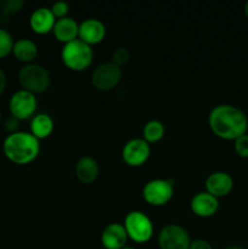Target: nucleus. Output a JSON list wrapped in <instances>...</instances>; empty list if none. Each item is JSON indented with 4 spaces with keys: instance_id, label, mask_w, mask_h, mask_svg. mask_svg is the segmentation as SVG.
Segmentation results:
<instances>
[{
    "instance_id": "6",
    "label": "nucleus",
    "mask_w": 248,
    "mask_h": 249,
    "mask_svg": "<svg viewBox=\"0 0 248 249\" xmlns=\"http://www.w3.org/2000/svg\"><path fill=\"white\" fill-rule=\"evenodd\" d=\"M174 196V182L168 179H152L143 185L142 198L153 207L165 206Z\"/></svg>"
},
{
    "instance_id": "23",
    "label": "nucleus",
    "mask_w": 248,
    "mask_h": 249,
    "mask_svg": "<svg viewBox=\"0 0 248 249\" xmlns=\"http://www.w3.org/2000/svg\"><path fill=\"white\" fill-rule=\"evenodd\" d=\"M24 6L23 0H0V10L4 14H17Z\"/></svg>"
},
{
    "instance_id": "15",
    "label": "nucleus",
    "mask_w": 248,
    "mask_h": 249,
    "mask_svg": "<svg viewBox=\"0 0 248 249\" xmlns=\"http://www.w3.org/2000/svg\"><path fill=\"white\" fill-rule=\"evenodd\" d=\"M55 23L56 18L51 12L50 7H38L32 12L31 17H29L31 29L39 36L51 33Z\"/></svg>"
},
{
    "instance_id": "29",
    "label": "nucleus",
    "mask_w": 248,
    "mask_h": 249,
    "mask_svg": "<svg viewBox=\"0 0 248 249\" xmlns=\"http://www.w3.org/2000/svg\"><path fill=\"white\" fill-rule=\"evenodd\" d=\"M245 14H246V16H247V18H248V1L245 4Z\"/></svg>"
},
{
    "instance_id": "13",
    "label": "nucleus",
    "mask_w": 248,
    "mask_h": 249,
    "mask_svg": "<svg viewBox=\"0 0 248 249\" xmlns=\"http://www.w3.org/2000/svg\"><path fill=\"white\" fill-rule=\"evenodd\" d=\"M206 191L216 198L225 197L232 191L233 179L229 173L214 172L206 179Z\"/></svg>"
},
{
    "instance_id": "12",
    "label": "nucleus",
    "mask_w": 248,
    "mask_h": 249,
    "mask_svg": "<svg viewBox=\"0 0 248 249\" xmlns=\"http://www.w3.org/2000/svg\"><path fill=\"white\" fill-rule=\"evenodd\" d=\"M190 208L198 218H211L219 211V199L207 191L198 192L190 201Z\"/></svg>"
},
{
    "instance_id": "10",
    "label": "nucleus",
    "mask_w": 248,
    "mask_h": 249,
    "mask_svg": "<svg viewBox=\"0 0 248 249\" xmlns=\"http://www.w3.org/2000/svg\"><path fill=\"white\" fill-rule=\"evenodd\" d=\"M151 155L150 143L146 142L142 138H136L129 140L122 150V158L129 167H141L147 162Z\"/></svg>"
},
{
    "instance_id": "1",
    "label": "nucleus",
    "mask_w": 248,
    "mask_h": 249,
    "mask_svg": "<svg viewBox=\"0 0 248 249\" xmlns=\"http://www.w3.org/2000/svg\"><path fill=\"white\" fill-rule=\"evenodd\" d=\"M208 125L216 138L235 141L247 134L248 117L242 109L232 105H218L209 112Z\"/></svg>"
},
{
    "instance_id": "22",
    "label": "nucleus",
    "mask_w": 248,
    "mask_h": 249,
    "mask_svg": "<svg viewBox=\"0 0 248 249\" xmlns=\"http://www.w3.org/2000/svg\"><path fill=\"white\" fill-rule=\"evenodd\" d=\"M130 60V51L125 48V46H119V48L114 49L113 53H112V61L114 65H117L118 67H123Z\"/></svg>"
},
{
    "instance_id": "31",
    "label": "nucleus",
    "mask_w": 248,
    "mask_h": 249,
    "mask_svg": "<svg viewBox=\"0 0 248 249\" xmlns=\"http://www.w3.org/2000/svg\"><path fill=\"white\" fill-rule=\"evenodd\" d=\"M226 249H245V248H241V247H230V248H226Z\"/></svg>"
},
{
    "instance_id": "7",
    "label": "nucleus",
    "mask_w": 248,
    "mask_h": 249,
    "mask_svg": "<svg viewBox=\"0 0 248 249\" xmlns=\"http://www.w3.org/2000/svg\"><path fill=\"white\" fill-rule=\"evenodd\" d=\"M38 100L36 96L27 90L19 89L12 94L9 101V109L12 117L18 121L33 118L35 116Z\"/></svg>"
},
{
    "instance_id": "32",
    "label": "nucleus",
    "mask_w": 248,
    "mask_h": 249,
    "mask_svg": "<svg viewBox=\"0 0 248 249\" xmlns=\"http://www.w3.org/2000/svg\"><path fill=\"white\" fill-rule=\"evenodd\" d=\"M2 119V112H1V108H0V122H1Z\"/></svg>"
},
{
    "instance_id": "24",
    "label": "nucleus",
    "mask_w": 248,
    "mask_h": 249,
    "mask_svg": "<svg viewBox=\"0 0 248 249\" xmlns=\"http://www.w3.org/2000/svg\"><path fill=\"white\" fill-rule=\"evenodd\" d=\"M233 148L238 157L248 158V134L240 136L233 141Z\"/></svg>"
},
{
    "instance_id": "27",
    "label": "nucleus",
    "mask_w": 248,
    "mask_h": 249,
    "mask_svg": "<svg viewBox=\"0 0 248 249\" xmlns=\"http://www.w3.org/2000/svg\"><path fill=\"white\" fill-rule=\"evenodd\" d=\"M18 124H19L18 119H16L15 117L10 116L9 118L5 121L4 125H5V129L9 131V134H12V133H16V131H18L17 130V128H18Z\"/></svg>"
},
{
    "instance_id": "14",
    "label": "nucleus",
    "mask_w": 248,
    "mask_h": 249,
    "mask_svg": "<svg viewBox=\"0 0 248 249\" xmlns=\"http://www.w3.org/2000/svg\"><path fill=\"white\" fill-rule=\"evenodd\" d=\"M101 245L105 249H122L128 242V235L123 224L111 223L102 230Z\"/></svg>"
},
{
    "instance_id": "4",
    "label": "nucleus",
    "mask_w": 248,
    "mask_h": 249,
    "mask_svg": "<svg viewBox=\"0 0 248 249\" xmlns=\"http://www.w3.org/2000/svg\"><path fill=\"white\" fill-rule=\"evenodd\" d=\"M17 77L22 89L34 95L46 91L50 85V74L48 70L38 63L23 65L19 68Z\"/></svg>"
},
{
    "instance_id": "28",
    "label": "nucleus",
    "mask_w": 248,
    "mask_h": 249,
    "mask_svg": "<svg viewBox=\"0 0 248 249\" xmlns=\"http://www.w3.org/2000/svg\"><path fill=\"white\" fill-rule=\"evenodd\" d=\"M6 85H7L6 73H5V71L0 67V96L4 94L5 89H6Z\"/></svg>"
},
{
    "instance_id": "21",
    "label": "nucleus",
    "mask_w": 248,
    "mask_h": 249,
    "mask_svg": "<svg viewBox=\"0 0 248 249\" xmlns=\"http://www.w3.org/2000/svg\"><path fill=\"white\" fill-rule=\"evenodd\" d=\"M14 38L7 32L6 29L0 28V60L12 53V46H14Z\"/></svg>"
},
{
    "instance_id": "9",
    "label": "nucleus",
    "mask_w": 248,
    "mask_h": 249,
    "mask_svg": "<svg viewBox=\"0 0 248 249\" xmlns=\"http://www.w3.org/2000/svg\"><path fill=\"white\" fill-rule=\"evenodd\" d=\"M190 243L189 232L179 224H167L158 233L159 249H189Z\"/></svg>"
},
{
    "instance_id": "17",
    "label": "nucleus",
    "mask_w": 248,
    "mask_h": 249,
    "mask_svg": "<svg viewBox=\"0 0 248 249\" xmlns=\"http://www.w3.org/2000/svg\"><path fill=\"white\" fill-rule=\"evenodd\" d=\"M78 32H79V23L70 16L56 19V23L53 29L55 39L62 43L63 45L78 39Z\"/></svg>"
},
{
    "instance_id": "3",
    "label": "nucleus",
    "mask_w": 248,
    "mask_h": 249,
    "mask_svg": "<svg viewBox=\"0 0 248 249\" xmlns=\"http://www.w3.org/2000/svg\"><path fill=\"white\" fill-rule=\"evenodd\" d=\"M94 60V50L80 39L65 44L61 50V61L68 70L73 72H83L91 66Z\"/></svg>"
},
{
    "instance_id": "11",
    "label": "nucleus",
    "mask_w": 248,
    "mask_h": 249,
    "mask_svg": "<svg viewBox=\"0 0 248 249\" xmlns=\"http://www.w3.org/2000/svg\"><path fill=\"white\" fill-rule=\"evenodd\" d=\"M107 29L102 21L97 18H88L79 23L78 39L88 45H97L106 38Z\"/></svg>"
},
{
    "instance_id": "26",
    "label": "nucleus",
    "mask_w": 248,
    "mask_h": 249,
    "mask_svg": "<svg viewBox=\"0 0 248 249\" xmlns=\"http://www.w3.org/2000/svg\"><path fill=\"white\" fill-rule=\"evenodd\" d=\"M189 249H213V246H212L207 240L197 238V240L191 241Z\"/></svg>"
},
{
    "instance_id": "30",
    "label": "nucleus",
    "mask_w": 248,
    "mask_h": 249,
    "mask_svg": "<svg viewBox=\"0 0 248 249\" xmlns=\"http://www.w3.org/2000/svg\"><path fill=\"white\" fill-rule=\"evenodd\" d=\"M122 249H135L134 247H130V246H125V247H123Z\"/></svg>"
},
{
    "instance_id": "8",
    "label": "nucleus",
    "mask_w": 248,
    "mask_h": 249,
    "mask_svg": "<svg viewBox=\"0 0 248 249\" xmlns=\"http://www.w3.org/2000/svg\"><path fill=\"white\" fill-rule=\"evenodd\" d=\"M122 68L113 62H104L97 66L91 74V84L100 91H109L119 84L122 79Z\"/></svg>"
},
{
    "instance_id": "19",
    "label": "nucleus",
    "mask_w": 248,
    "mask_h": 249,
    "mask_svg": "<svg viewBox=\"0 0 248 249\" xmlns=\"http://www.w3.org/2000/svg\"><path fill=\"white\" fill-rule=\"evenodd\" d=\"M31 131L29 133L35 136L39 141L49 138L53 134V119L51 116L46 113H35V116L31 119Z\"/></svg>"
},
{
    "instance_id": "5",
    "label": "nucleus",
    "mask_w": 248,
    "mask_h": 249,
    "mask_svg": "<svg viewBox=\"0 0 248 249\" xmlns=\"http://www.w3.org/2000/svg\"><path fill=\"white\" fill-rule=\"evenodd\" d=\"M129 240L135 243H147L155 233L151 219L141 211H131L126 214L123 223Z\"/></svg>"
},
{
    "instance_id": "16",
    "label": "nucleus",
    "mask_w": 248,
    "mask_h": 249,
    "mask_svg": "<svg viewBox=\"0 0 248 249\" xmlns=\"http://www.w3.org/2000/svg\"><path fill=\"white\" fill-rule=\"evenodd\" d=\"M74 170L77 179L85 185H90L96 181L100 174L99 164L91 156H82L75 163Z\"/></svg>"
},
{
    "instance_id": "18",
    "label": "nucleus",
    "mask_w": 248,
    "mask_h": 249,
    "mask_svg": "<svg viewBox=\"0 0 248 249\" xmlns=\"http://www.w3.org/2000/svg\"><path fill=\"white\" fill-rule=\"evenodd\" d=\"M38 45L34 40L28 38H21L16 40L12 46V55L17 61L28 65L33 63L38 56Z\"/></svg>"
},
{
    "instance_id": "25",
    "label": "nucleus",
    "mask_w": 248,
    "mask_h": 249,
    "mask_svg": "<svg viewBox=\"0 0 248 249\" xmlns=\"http://www.w3.org/2000/svg\"><path fill=\"white\" fill-rule=\"evenodd\" d=\"M51 12L55 16L56 19L63 18V17L68 16V12H70V5L66 1H57L53 2V6L50 7Z\"/></svg>"
},
{
    "instance_id": "2",
    "label": "nucleus",
    "mask_w": 248,
    "mask_h": 249,
    "mask_svg": "<svg viewBox=\"0 0 248 249\" xmlns=\"http://www.w3.org/2000/svg\"><path fill=\"white\" fill-rule=\"evenodd\" d=\"M2 152L10 162L17 165H27L38 158L40 141L29 131L18 130L4 139Z\"/></svg>"
},
{
    "instance_id": "20",
    "label": "nucleus",
    "mask_w": 248,
    "mask_h": 249,
    "mask_svg": "<svg viewBox=\"0 0 248 249\" xmlns=\"http://www.w3.org/2000/svg\"><path fill=\"white\" fill-rule=\"evenodd\" d=\"M165 126L158 119H151L143 125L142 128V139L147 143H156L164 138Z\"/></svg>"
}]
</instances>
